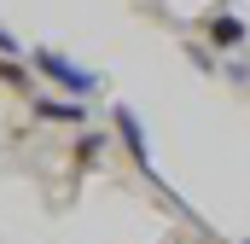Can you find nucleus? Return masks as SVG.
Segmentation results:
<instances>
[{"label": "nucleus", "mask_w": 250, "mask_h": 244, "mask_svg": "<svg viewBox=\"0 0 250 244\" xmlns=\"http://www.w3.org/2000/svg\"><path fill=\"white\" fill-rule=\"evenodd\" d=\"M29 64H35V70H41L47 81H59L64 93H76V99L99 87V76H93V70H82V64H70L64 53H53V47H41V53H29Z\"/></svg>", "instance_id": "1"}, {"label": "nucleus", "mask_w": 250, "mask_h": 244, "mask_svg": "<svg viewBox=\"0 0 250 244\" xmlns=\"http://www.w3.org/2000/svg\"><path fill=\"white\" fill-rule=\"evenodd\" d=\"M117 134H123V145H128V157L151 175V151H146V134H140V117L128 111V105H117Z\"/></svg>", "instance_id": "2"}, {"label": "nucleus", "mask_w": 250, "mask_h": 244, "mask_svg": "<svg viewBox=\"0 0 250 244\" xmlns=\"http://www.w3.org/2000/svg\"><path fill=\"white\" fill-rule=\"evenodd\" d=\"M209 41H215L221 53L245 47V18H233V12H215V18H209Z\"/></svg>", "instance_id": "3"}, {"label": "nucleus", "mask_w": 250, "mask_h": 244, "mask_svg": "<svg viewBox=\"0 0 250 244\" xmlns=\"http://www.w3.org/2000/svg\"><path fill=\"white\" fill-rule=\"evenodd\" d=\"M35 117L41 122H87V105H70V99H35Z\"/></svg>", "instance_id": "4"}, {"label": "nucleus", "mask_w": 250, "mask_h": 244, "mask_svg": "<svg viewBox=\"0 0 250 244\" xmlns=\"http://www.w3.org/2000/svg\"><path fill=\"white\" fill-rule=\"evenodd\" d=\"M0 81H12V87H23V64H6V59H0Z\"/></svg>", "instance_id": "5"}, {"label": "nucleus", "mask_w": 250, "mask_h": 244, "mask_svg": "<svg viewBox=\"0 0 250 244\" xmlns=\"http://www.w3.org/2000/svg\"><path fill=\"white\" fill-rule=\"evenodd\" d=\"M0 53H6V59H12V53H18V41H12V35H6V29H0Z\"/></svg>", "instance_id": "6"}]
</instances>
